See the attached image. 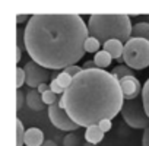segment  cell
Instances as JSON below:
<instances>
[{"mask_svg": "<svg viewBox=\"0 0 149 146\" xmlns=\"http://www.w3.org/2000/svg\"><path fill=\"white\" fill-rule=\"evenodd\" d=\"M25 101H26V105L32 110V111H42L47 105L44 104L42 101V95L37 91V89H31L26 92V97H25Z\"/></svg>", "mask_w": 149, "mask_h": 146, "instance_id": "obj_10", "label": "cell"}, {"mask_svg": "<svg viewBox=\"0 0 149 146\" xmlns=\"http://www.w3.org/2000/svg\"><path fill=\"white\" fill-rule=\"evenodd\" d=\"M26 83V75H25V70L24 67H16V88L21 89L22 85Z\"/></svg>", "mask_w": 149, "mask_h": 146, "instance_id": "obj_21", "label": "cell"}, {"mask_svg": "<svg viewBox=\"0 0 149 146\" xmlns=\"http://www.w3.org/2000/svg\"><path fill=\"white\" fill-rule=\"evenodd\" d=\"M89 35L97 38L101 44L110 40L127 42L132 38V19L127 15H91L88 21Z\"/></svg>", "mask_w": 149, "mask_h": 146, "instance_id": "obj_3", "label": "cell"}, {"mask_svg": "<svg viewBox=\"0 0 149 146\" xmlns=\"http://www.w3.org/2000/svg\"><path fill=\"white\" fill-rule=\"evenodd\" d=\"M24 70H25V75H26V85L31 89H37L40 85L47 83V81L50 79L48 69L40 66L38 63H35L32 60L28 61L24 66Z\"/></svg>", "mask_w": 149, "mask_h": 146, "instance_id": "obj_7", "label": "cell"}, {"mask_svg": "<svg viewBox=\"0 0 149 146\" xmlns=\"http://www.w3.org/2000/svg\"><path fill=\"white\" fill-rule=\"evenodd\" d=\"M48 118H50V121L53 123L54 127H57L58 130H63V131L72 133V131L78 130L81 127L69 117V114L66 113V110L60 104V101H57L56 104L48 107Z\"/></svg>", "mask_w": 149, "mask_h": 146, "instance_id": "obj_6", "label": "cell"}, {"mask_svg": "<svg viewBox=\"0 0 149 146\" xmlns=\"http://www.w3.org/2000/svg\"><path fill=\"white\" fill-rule=\"evenodd\" d=\"M84 69L81 67V66H78V64H74V66H69V67H66L63 72H66L67 73V75H70L72 78H76L78 75H79V73L82 72Z\"/></svg>", "mask_w": 149, "mask_h": 146, "instance_id": "obj_23", "label": "cell"}, {"mask_svg": "<svg viewBox=\"0 0 149 146\" xmlns=\"http://www.w3.org/2000/svg\"><path fill=\"white\" fill-rule=\"evenodd\" d=\"M124 64L133 70H142L149 66V41L142 38H130L124 44Z\"/></svg>", "mask_w": 149, "mask_h": 146, "instance_id": "obj_4", "label": "cell"}, {"mask_svg": "<svg viewBox=\"0 0 149 146\" xmlns=\"http://www.w3.org/2000/svg\"><path fill=\"white\" fill-rule=\"evenodd\" d=\"M50 89H51L56 95H63V94H64V89L60 86V83H58L56 79H51V82H50Z\"/></svg>", "mask_w": 149, "mask_h": 146, "instance_id": "obj_24", "label": "cell"}, {"mask_svg": "<svg viewBox=\"0 0 149 146\" xmlns=\"http://www.w3.org/2000/svg\"><path fill=\"white\" fill-rule=\"evenodd\" d=\"M142 101H143V107H145V111L149 117V79L145 82L143 85V89H142Z\"/></svg>", "mask_w": 149, "mask_h": 146, "instance_id": "obj_19", "label": "cell"}, {"mask_svg": "<svg viewBox=\"0 0 149 146\" xmlns=\"http://www.w3.org/2000/svg\"><path fill=\"white\" fill-rule=\"evenodd\" d=\"M48 89H50V83H42V85H40V86L37 88V91H38L41 95H42L44 92H47Z\"/></svg>", "mask_w": 149, "mask_h": 146, "instance_id": "obj_30", "label": "cell"}, {"mask_svg": "<svg viewBox=\"0 0 149 146\" xmlns=\"http://www.w3.org/2000/svg\"><path fill=\"white\" fill-rule=\"evenodd\" d=\"M29 19H31V16H26V15H18L16 16V22L18 24H22V22H26L28 24Z\"/></svg>", "mask_w": 149, "mask_h": 146, "instance_id": "obj_29", "label": "cell"}, {"mask_svg": "<svg viewBox=\"0 0 149 146\" xmlns=\"http://www.w3.org/2000/svg\"><path fill=\"white\" fill-rule=\"evenodd\" d=\"M56 81H57V82L60 83V86H61V88L66 91V89H67V88L72 85V82H73V78H72L70 75H67L66 72H63V70H61V72L58 73V75H57Z\"/></svg>", "mask_w": 149, "mask_h": 146, "instance_id": "obj_18", "label": "cell"}, {"mask_svg": "<svg viewBox=\"0 0 149 146\" xmlns=\"http://www.w3.org/2000/svg\"><path fill=\"white\" fill-rule=\"evenodd\" d=\"M101 47H102V44L97 40V38H94V37H88L86 38V41H85V51L86 53H91V54H97L98 51H101Z\"/></svg>", "mask_w": 149, "mask_h": 146, "instance_id": "obj_16", "label": "cell"}, {"mask_svg": "<svg viewBox=\"0 0 149 146\" xmlns=\"http://www.w3.org/2000/svg\"><path fill=\"white\" fill-rule=\"evenodd\" d=\"M111 75H113L117 81H121L123 78L134 76V70L130 69V67L126 66V64H118V66H116V67L111 70Z\"/></svg>", "mask_w": 149, "mask_h": 146, "instance_id": "obj_15", "label": "cell"}, {"mask_svg": "<svg viewBox=\"0 0 149 146\" xmlns=\"http://www.w3.org/2000/svg\"><path fill=\"white\" fill-rule=\"evenodd\" d=\"M25 127H24V123L16 118V146H24L25 145Z\"/></svg>", "mask_w": 149, "mask_h": 146, "instance_id": "obj_17", "label": "cell"}, {"mask_svg": "<svg viewBox=\"0 0 149 146\" xmlns=\"http://www.w3.org/2000/svg\"><path fill=\"white\" fill-rule=\"evenodd\" d=\"M104 134H105V133L100 129L98 124H97V126H91V127H88L86 131H85V140H86V143L98 145L100 142H102Z\"/></svg>", "mask_w": 149, "mask_h": 146, "instance_id": "obj_12", "label": "cell"}, {"mask_svg": "<svg viewBox=\"0 0 149 146\" xmlns=\"http://www.w3.org/2000/svg\"><path fill=\"white\" fill-rule=\"evenodd\" d=\"M79 145V137L74 134L73 131L72 133H67L63 139V146H78Z\"/></svg>", "mask_w": 149, "mask_h": 146, "instance_id": "obj_20", "label": "cell"}, {"mask_svg": "<svg viewBox=\"0 0 149 146\" xmlns=\"http://www.w3.org/2000/svg\"><path fill=\"white\" fill-rule=\"evenodd\" d=\"M102 50H105L113 60H117L118 63H124L123 60V53H124V42L118 41V40H110L105 44H102Z\"/></svg>", "mask_w": 149, "mask_h": 146, "instance_id": "obj_9", "label": "cell"}, {"mask_svg": "<svg viewBox=\"0 0 149 146\" xmlns=\"http://www.w3.org/2000/svg\"><path fill=\"white\" fill-rule=\"evenodd\" d=\"M94 61L97 63V67H98V69L105 70V67H108V66L111 64L113 57H111L105 50H101V51H98V53L94 56Z\"/></svg>", "mask_w": 149, "mask_h": 146, "instance_id": "obj_14", "label": "cell"}, {"mask_svg": "<svg viewBox=\"0 0 149 146\" xmlns=\"http://www.w3.org/2000/svg\"><path fill=\"white\" fill-rule=\"evenodd\" d=\"M120 88H121L124 101H132V99L139 98V95L142 94V89H143V86H140V82L136 76L123 78L120 81Z\"/></svg>", "mask_w": 149, "mask_h": 146, "instance_id": "obj_8", "label": "cell"}, {"mask_svg": "<svg viewBox=\"0 0 149 146\" xmlns=\"http://www.w3.org/2000/svg\"><path fill=\"white\" fill-rule=\"evenodd\" d=\"M42 101H44V104H45V105H48V107H50V105L56 104L58 99H57V95H56L51 89H48L47 92H44V94H42Z\"/></svg>", "mask_w": 149, "mask_h": 146, "instance_id": "obj_22", "label": "cell"}, {"mask_svg": "<svg viewBox=\"0 0 149 146\" xmlns=\"http://www.w3.org/2000/svg\"><path fill=\"white\" fill-rule=\"evenodd\" d=\"M148 22H149V21H148Z\"/></svg>", "mask_w": 149, "mask_h": 146, "instance_id": "obj_34", "label": "cell"}, {"mask_svg": "<svg viewBox=\"0 0 149 146\" xmlns=\"http://www.w3.org/2000/svg\"><path fill=\"white\" fill-rule=\"evenodd\" d=\"M44 133L38 127H29L25 133V146H42L44 143Z\"/></svg>", "mask_w": 149, "mask_h": 146, "instance_id": "obj_11", "label": "cell"}, {"mask_svg": "<svg viewBox=\"0 0 149 146\" xmlns=\"http://www.w3.org/2000/svg\"><path fill=\"white\" fill-rule=\"evenodd\" d=\"M42 146H57V145H56V142H54V140H50V139H47V140L42 143Z\"/></svg>", "mask_w": 149, "mask_h": 146, "instance_id": "obj_32", "label": "cell"}, {"mask_svg": "<svg viewBox=\"0 0 149 146\" xmlns=\"http://www.w3.org/2000/svg\"><path fill=\"white\" fill-rule=\"evenodd\" d=\"M58 101L74 123L88 129L102 120H113L121 113L124 97L120 81L111 72L92 69L82 70L73 78L72 85Z\"/></svg>", "mask_w": 149, "mask_h": 146, "instance_id": "obj_2", "label": "cell"}, {"mask_svg": "<svg viewBox=\"0 0 149 146\" xmlns=\"http://www.w3.org/2000/svg\"><path fill=\"white\" fill-rule=\"evenodd\" d=\"M82 69H84V70H92V69H98V67H97V63H95L94 60H88V61L84 63Z\"/></svg>", "mask_w": 149, "mask_h": 146, "instance_id": "obj_27", "label": "cell"}, {"mask_svg": "<svg viewBox=\"0 0 149 146\" xmlns=\"http://www.w3.org/2000/svg\"><path fill=\"white\" fill-rule=\"evenodd\" d=\"M24 105V92L21 89H16V111H19Z\"/></svg>", "mask_w": 149, "mask_h": 146, "instance_id": "obj_26", "label": "cell"}, {"mask_svg": "<svg viewBox=\"0 0 149 146\" xmlns=\"http://www.w3.org/2000/svg\"><path fill=\"white\" fill-rule=\"evenodd\" d=\"M84 146H97V145H91V143H85Z\"/></svg>", "mask_w": 149, "mask_h": 146, "instance_id": "obj_33", "label": "cell"}, {"mask_svg": "<svg viewBox=\"0 0 149 146\" xmlns=\"http://www.w3.org/2000/svg\"><path fill=\"white\" fill-rule=\"evenodd\" d=\"M88 24L79 15H32L24 31V42L32 61L48 70H64L85 56Z\"/></svg>", "mask_w": 149, "mask_h": 146, "instance_id": "obj_1", "label": "cell"}, {"mask_svg": "<svg viewBox=\"0 0 149 146\" xmlns=\"http://www.w3.org/2000/svg\"><path fill=\"white\" fill-rule=\"evenodd\" d=\"M100 129L104 131V133H108L111 129H113V123H111V120H102V121H100Z\"/></svg>", "mask_w": 149, "mask_h": 146, "instance_id": "obj_25", "label": "cell"}, {"mask_svg": "<svg viewBox=\"0 0 149 146\" xmlns=\"http://www.w3.org/2000/svg\"><path fill=\"white\" fill-rule=\"evenodd\" d=\"M121 117L126 121V124L130 126L132 129H136V130L143 129L145 130L149 127V117L145 111L142 98L124 101L123 108H121Z\"/></svg>", "mask_w": 149, "mask_h": 146, "instance_id": "obj_5", "label": "cell"}, {"mask_svg": "<svg viewBox=\"0 0 149 146\" xmlns=\"http://www.w3.org/2000/svg\"><path fill=\"white\" fill-rule=\"evenodd\" d=\"M132 38H142L149 41V22H137L133 25Z\"/></svg>", "mask_w": 149, "mask_h": 146, "instance_id": "obj_13", "label": "cell"}, {"mask_svg": "<svg viewBox=\"0 0 149 146\" xmlns=\"http://www.w3.org/2000/svg\"><path fill=\"white\" fill-rule=\"evenodd\" d=\"M142 146H149V127L143 130V136H142Z\"/></svg>", "mask_w": 149, "mask_h": 146, "instance_id": "obj_28", "label": "cell"}, {"mask_svg": "<svg viewBox=\"0 0 149 146\" xmlns=\"http://www.w3.org/2000/svg\"><path fill=\"white\" fill-rule=\"evenodd\" d=\"M21 60H22V48L16 47V63H19Z\"/></svg>", "mask_w": 149, "mask_h": 146, "instance_id": "obj_31", "label": "cell"}]
</instances>
